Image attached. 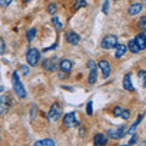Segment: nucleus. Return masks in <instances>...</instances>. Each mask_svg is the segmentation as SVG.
Wrapping results in <instances>:
<instances>
[{"instance_id": "f257e3e1", "label": "nucleus", "mask_w": 146, "mask_h": 146, "mask_svg": "<svg viewBox=\"0 0 146 146\" xmlns=\"http://www.w3.org/2000/svg\"><path fill=\"white\" fill-rule=\"evenodd\" d=\"M11 82H12V88H13V91L16 93V95L18 98H21V99H23L26 98V89H25V86L23 84H22V82L20 79V77H18V73L15 71L12 73V77H11Z\"/></svg>"}, {"instance_id": "f03ea898", "label": "nucleus", "mask_w": 146, "mask_h": 146, "mask_svg": "<svg viewBox=\"0 0 146 146\" xmlns=\"http://www.w3.org/2000/svg\"><path fill=\"white\" fill-rule=\"evenodd\" d=\"M61 116H62V108H61V106L58 105V102H54L51 105V107H50L49 112H48V116H46L48 119L54 123V122H56V121L60 119Z\"/></svg>"}, {"instance_id": "7ed1b4c3", "label": "nucleus", "mask_w": 146, "mask_h": 146, "mask_svg": "<svg viewBox=\"0 0 146 146\" xmlns=\"http://www.w3.org/2000/svg\"><path fill=\"white\" fill-rule=\"evenodd\" d=\"M39 58H40V52L38 49L35 48H32L29 49L28 51H27V55H26V60H27V63H28L29 66L34 67L38 65L39 62Z\"/></svg>"}, {"instance_id": "20e7f679", "label": "nucleus", "mask_w": 146, "mask_h": 146, "mask_svg": "<svg viewBox=\"0 0 146 146\" xmlns=\"http://www.w3.org/2000/svg\"><path fill=\"white\" fill-rule=\"evenodd\" d=\"M117 45V36L115 34H107L101 40V48L104 50H110Z\"/></svg>"}, {"instance_id": "39448f33", "label": "nucleus", "mask_w": 146, "mask_h": 146, "mask_svg": "<svg viewBox=\"0 0 146 146\" xmlns=\"http://www.w3.org/2000/svg\"><path fill=\"white\" fill-rule=\"evenodd\" d=\"M57 67H58V57L57 56L46 58V60H44V62H43V68L48 72H54Z\"/></svg>"}, {"instance_id": "423d86ee", "label": "nucleus", "mask_w": 146, "mask_h": 146, "mask_svg": "<svg viewBox=\"0 0 146 146\" xmlns=\"http://www.w3.org/2000/svg\"><path fill=\"white\" fill-rule=\"evenodd\" d=\"M10 106H11V98L7 96V95H1L0 96V116L6 115Z\"/></svg>"}, {"instance_id": "0eeeda50", "label": "nucleus", "mask_w": 146, "mask_h": 146, "mask_svg": "<svg viewBox=\"0 0 146 146\" xmlns=\"http://www.w3.org/2000/svg\"><path fill=\"white\" fill-rule=\"evenodd\" d=\"M127 134V128L125 125H121L117 129H108L107 130V136L112 139H121Z\"/></svg>"}, {"instance_id": "6e6552de", "label": "nucleus", "mask_w": 146, "mask_h": 146, "mask_svg": "<svg viewBox=\"0 0 146 146\" xmlns=\"http://www.w3.org/2000/svg\"><path fill=\"white\" fill-rule=\"evenodd\" d=\"M79 124L78 119L76 117V113L74 112H70L63 117V125L67 127V128H74Z\"/></svg>"}, {"instance_id": "1a4fd4ad", "label": "nucleus", "mask_w": 146, "mask_h": 146, "mask_svg": "<svg viewBox=\"0 0 146 146\" xmlns=\"http://www.w3.org/2000/svg\"><path fill=\"white\" fill-rule=\"evenodd\" d=\"M98 65L100 67V70H101L102 74H104V78H107L110 76V73H111V65H110V62L106 61V60H100L98 62Z\"/></svg>"}, {"instance_id": "9d476101", "label": "nucleus", "mask_w": 146, "mask_h": 146, "mask_svg": "<svg viewBox=\"0 0 146 146\" xmlns=\"http://www.w3.org/2000/svg\"><path fill=\"white\" fill-rule=\"evenodd\" d=\"M113 115L116 117H121L123 119H128L130 116V113H129V110H125L121 106H117V107H115V110H113Z\"/></svg>"}, {"instance_id": "9b49d317", "label": "nucleus", "mask_w": 146, "mask_h": 146, "mask_svg": "<svg viewBox=\"0 0 146 146\" xmlns=\"http://www.w3.org/2000/svg\"><path fill=\"white\" fill-rule=\"evenodd\" d=\"M107 141H108V138L104 134H96L94 136V145L95 146H105V145H107Z\"/></svg>"}, {"instance_id": "f8f14e48", "label": "nucleus", "mask_w": 146, "mask_h": 146, "mask_svg": "<svg viewBox=\"0 0 146 146\" xmlns=\"http://www.w3.org/2000/svg\"><path fill=\"white\" fill-rule=\"evenodd\" d=\"M58 66H60V70H61L62 72L70 73L71 70H72V61H71V60H68V58H63V60L60 61Z\"/></svg>"}, {"instance_id": "ddd939ff", "label": "nucleus", "mask_w": 146, "mask_h": 146, "mask_svg": "<svg viewBox=\"0 0 146 146\" xmlns=\"http://www.w3.org/2000/svg\"><path fill=\"white\" fill-rule=\"evenodd\" d=\"M141 10H143V5H141L140 3H134L129 6V9H128V13H129L130 16H134V15L140 13Z\"/></svg>"}, {"instance_id": "4468645a", "label": "nucleus", "mask_w": 146, "mask_h": 146, "mask_svg": "<svg viewBox=\"0 0 146 146\" xmlns=\"http://www.w3.org/2000/svg\"><path fill=\"white\" fill-rule=\"evenodd\" d=\"M134 42L136 43V45L139 46L140 50L146 49V39H145V34L144 33H140V34L136 35L134 38Z\"/></svg>"}, {"instance_id": "2eb2a0df", "label": "nucleus", "mask_w": 146, "mask_h": 146, "mask_svg": "<svg viewBox=\"0 0 146 146\" xmlns=\"http://www.w3.org/2000/svg\"><path fill=\"white\" fill-rule=\"evenodd\" d=\"M66 40L70 44H72V45H77L79 43V40H80V38H79V35L77 34V33H74V32H70V33H67L66 34Z\"/></svg>"}, {"instance_id": "dca6fc26", "label": "nucleus", "mask_w": 146, "mask_h": 146, "mask_svg": "<svg viewBox=\"0 0 146 146\" xmlns=\"http://www.w3.org/2000/svg\"><path fill=\"white\" fill-rule=\"evenodd\" d=\"M127 52V46L124 44H117L115 46V57L119 58L122 56H124V54Z\"/></svg>"}, {"instance_id": "f3484780", "label": "nucleus", "mask_w": 146, "mask_h": 146, "mask_svg": "<svg viewBox=\"0 0 146 146\" xmlns=\"http://www.w3.org/2000/svg\"><path fill=\"white\" fill-rule=\"evenodd\" d=\"M123 88H124L127 91H134V86L131 84V79H130L129 73L123 77Z\"/></svg>"}, {"instance_id": "a211bd4d", "label": "nucleus", "mask_w": 146, "mask_h": 146, "mask_svg": "<svg viewBox=\"0 0 146 146\" xmlns=\"http://www.w3.org/2000/svg\"><path fill=\"white\" fill-rule=\"evenodd\" d=\"M98 79V67H94V68H90V73H89V77H88V82L89 84H94Z\"/></svg>"}, {"instance_id": "6ab92c4d", "label": "nucleus", "mask_w": 146, "mask_h": 146, "mask_svg": "<svg viewBox=\"0 0 146 146\" xmlns=\"http://www.w3.org/2000/svg\"><path fill=\"white\" fill-rule=\"evenodd\" d=\"M33 146H55V141L52 139H43L35 141Z\"/></svg>"}, {"instance_id": "aec40b11", "label": "nucleus", "mask_w": 146, "mask_h": 146, "mask_svg": "<svg viewBox=\"0 0 146 146\" xmlns=\"http://www.w3.org/2000/svg\"><path fill=\"white\" fill-rule=\"evenodd\" d=\"M143 115H139V117H138V119H136L134 123H133V124H131V127L129 128V130H128L127 131V133H129V134H131V135H133V134H135V130H136V127H138L139 124H140V122H141V119H143Z\"/></svg>"}, {"instance_id": "412c9836", "label": "nucleus", "mask_w": 146, "mask_h": 146, "mask_svg": "<svg viewBox=\"0 0 146 146\" xmlns=\"http://www.w3.org/2000/svg\"><path fill=\"white\" fill-rule=\"evenodd\" d=\"M138 79H139V82H140V84H141V86H146V70H141V71H139V73H138Z\"/></svg>"}, {"instance_id": "4be33fe9", "label": "nucleus", "mask_w": 146, "mask_h": 146, "mask_svg": "<svg viewBox=\"0 0 146 146\" xmlns=\"http://www.w3.org/2000/svg\"><path fill=\"white\" fill-rule=\"evenodd\" d=\"M128 49H129L133 54H138V52L140 51V49H139L138 45H136V43L134 42V39H133V40H130V42L128 43Z\"/></svg>"}, {"instance_id": "5701e85b", "label": "nucleus", "mask_w": 146, "mask_h": 146, "mask_svg": "<svg viewBox=\"0 0 146 146\" xmlns=\"http://www.w3.org/2000/svg\"><path fill=\"white\" fill-rule=\"evenodd\" d=\"M35 34H36V29L35 28H31L29 31H27V40L31 43L33 42V39L35 38Z\"/></svg>"}, {"instance_id": "b1692460", "label": "nucleus", "mask_w": 146, "mask_h": 146, "mask_svg": "<svg viewBox=\"0 0 146 146\" xmlns=\"http://www.w3.org/2000/svg\"><path fill=\"white\" fill-rule=\"evenodd\" d=\"M138 26L143 32H146V16H143L140 18L139 22H138Z\"/></svg>"}, {"instance_id": "393cba45", "label": "nucleus", "mask_w": 146, "mask_h": 146, "mask_svg": "<svg viewBox=\"0 0 146 146\" xmlns=\"http://www.w3.org/2000/svg\"><path fill=\"white\" fill-rule=\"evenodd\" d=\"M51 23L54 25V27H55V28H56L57 31H61V29H62V25H61V22L58 21V18H57V17H52Z\"/></svg>"}, {"instance_id": "a878e982", "label": "nucleus", "mask_w": 146, "mask_h": 146, "mask_svg": "<svg viewBox=\"0 0 146 146\" xmlns=\"http://www.w3.org/2000/svg\"><path fill=\"white\" fill-rule=\"evenodd\" d=\"M56 11H57V5H56V4H54V3L49 4V6H48V12L50 13V15H55V13H56Z\"/></svg>"}, {"instance_id": "bb28decb", "label": "nucleus", "mask_w": 146, "mask_h": 146, "mask_svg": "<svg viewBox=\"0 0 146 146\" xmlns=\"http://www.w3.org/2000/svg\"><path fill=\"white\" fill-rule=\"evenodd\" d=\"M86 5V1L85 0H76V3H74V9L76 10H78V9L80 7H84Z\"/></svg>"}, {"instance_id": "cd10ccee", "label": "nucleus", "mask_w": 146, "mask_h": 146, "mask_svg": "<svg viewBox=\"0 0 146 146\" xmlns=\"http://www.w3.org/2000/svg\"><path fill=\"white\" fill-rule=\"evenodd\" d=\"M5 50H6V45H5V40L3 38H0V55L5 54Z\"/></svg>"}, {"instance_id": "c85d7f7f", "label": "nucleus", "mask_w": 146, "mask_h": 146, "mask_svg": "<svg viewBox=\"0 0 146 146\" xmlns=\"http://www.w3.org/2000/svg\"><path fill=\"white\" fill-rule=\"evenodd\" d=\"M108 9H110V3H108V0H105L104 5H102V12L105 13V15L108 13Z\"/></svg>"}, {"instance_id": "c756f323", "label": "nucleus", "mask_w": 146, "mask_h": 146, "mask_svg": "<svg viewBox=\"0 0 146 146\" xmlns=\"http://www.w3.org/2000/svg\"><path fill=\"white\" fill-rule=\"evenodd\" d=\"M86 113H88L89 116L93 115V101H89L86 104Z\"/></svg>"}, {"instance_id": "7c9ffc66", "label": "nucleus", "mask_w": 146, "mask_h": 146, "mask_svg": "<svg viewBox=\"0 0 146 146\" xmlns=\"http://www.w3.org/2000/svg\"><path fill=\"white\" fill-rule=\"evenodd\" d=\"M13 1V0H0V6H3V7H6L9 6L10 4Z\"/></svg>"}, {"instance_id": "2f4dec72", "label": "nucleus", "mask_w": 146, "mask_h": 146, "mask_svg": "<svg viewBox=\"0 0 146 146\" xmlns=\"http://www.w3.org/2000/svg\"><path fill=\"white\" fill-rule=\"evenodd\" d=\"M136 140H138V135H136V134H133V138L130 139L129 145H134V144L136 143Z\"/></svg>"}, {"instance_id": "473e14b6", "label": "nucleus", "mask_w": 146, "mask_h": 146, "mask_svg": "<svg viewBox=\"0 0 146 146\" xmlns=\"http://www.w3.org/2000/svg\"><path fill=\"white\" fill-rule=\"evenodd\" d=\"M21 70H22V72H23L25 76H27L29 73V70H28V67L27 66H21Z\"/></svg>"}, {"instance_id": "72a5a7b5", "label": "nucleus", "mask_w": 146, "mask_h": 146, "mask_svg": "<svg viewBox=\"0 0 146 146\" xmlns=\"http://www.w3.org/2000/svg\"><path fill=\"white\" fill-rule=\"evenodd\" d=\"M3 90H4V86H3V85H0V93H1Z\"/></svg>"}, {"instance_id": "f704fd0d", "label": "nucleus", "mask_w": 146, "mask_h": 146, "mask_svg": "<svg viewBox=\"0 0 146 146\" xmlns=\"http://www.w3.org/2000/svg\"><path fill=\"white\" fill-rule=\"evenodd\" d=\"M29 1H32V0H23V3H29Z\"/></svg>"}, {"instance_id": "c9c22d12", "label": "nucleus", "mask_w": 146, "mask_h": 146, "mask_svg": "<svg viewBox=\"0 0 146 146\" xmlns=\"http://www.w3.org/2000/svg\"><path fill=\"white\" fill-rule=\"evenodd\" d=\"M113 1H118V0H113Z\"/></svg>"}, {"instance_id": "e433bc0d", "label": "nucleus", "mask_w": 146, "mask_h": 146, "mask_svg": "<svg viewBox=\"0 0 146 146\" xmlns=\"http://www.w3.org/2000/svg\"><path fill=\"white\" fill-rule=\"evenodd\" d=\"M145 5H146V0H145Z\"/></svg>"}, {"instance_id": "4c0bfd02", "label": "nucleus", "mask_w": 146, "mask_h": 146, "mask_svg": "<svg viewBox=\"0 0 146 146\" xmlns=\"http://www.w3.org/2000/svg\"><path fill=\"white\" fill-rule=\"evenodd\" d=\"M145 39H146V34H145Z\"/></svg>"}, {"instance_id": "58836bf2", "label": "nucleus", "mask_w": 146, "mask_h": 146, "mask_svg": "<svg viewBox=\"0 0 146 146\" xmlns=\"http://www.w3.org/2000/svg\"><path fill=\"white\" fill-rule=\"evenodd\" d=\"M122 146H124V145H122Z\"/></svg>"}]
</instances>
